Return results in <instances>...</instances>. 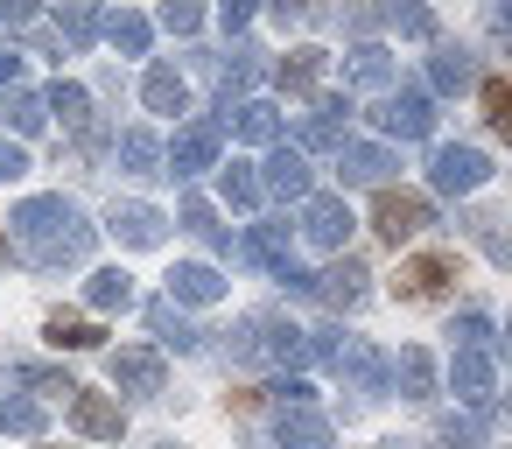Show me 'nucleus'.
<instances>
[{
  "mask_svg": "<svg viewBox=\"0 0 512 449\" xmlns=\"http://www.w3.org/2000/svg\"><path fill=\"white\" fill-rule=\"evenodd\" d=\"M15 239H22V253H29V260H43V267L78 260V253H85V225H78V211H71V204H57V197L29 204V211L15 218Z\"/></svg>",
  "mask_w": 512,
  "mask_h": 449,
  "instance_id": "f257e3e1",
  "label": "nucleus"
},
{
  "mask_svg": "<svg viewBox=\"0 0 512 449\" xmlns=\"http://www.w3.org/2000/svg\"><path fill=\"white\" fill-rule=\"evenodd\" d=\"M449 281H456V253H421L414 267H400L393 295H407V302H435Z\"/></svg>",
  "mask_w": 512,
  "mask_h": 449,
  "instance_id": "f03ea898",
  "label": "nucleus"
},
{
  "mask_svg": "<svg viewBox=\"0 0 512 449\" xmlns=\"http://www.w3.org/2000/svg\"><path fill=\"white\" fill-rule=\"evenodd\" d=\"M372 225H379V232L400 246V239H414V232L428 225V204H421V197H400V190H386V197H379V211H372Z\"/></svg>",
  "mask_w": 512,
  "mask_h": 449,
  "instance_id": "7ed1b4c3",
  "label": "nucleus"
},
{
  "mask_svg": "<svg viewBox=\"0 0 512 449\" xmlns=\"http://www.w3.org/2000/svg\"><path fill=\"white\" fill-rule=\"evenodd\" d=\"M484 183V155L477 148H442L435 155V190H470Z\"/></svg>",
  "mask_w": 512,
  "mask_h": 449,
  "instance_id": "20e7f679",
  "label": "nucleus"
},
{
  "mask_svg": "<svg viewBox=\"0 0 512 449\" xmlns=\"http://www.w3.org/2000/svg\"><path fill=\"white\" fill-rule=\"evenodd\" d=\"M71 421H78L85 435H120V407H113V400H92V393L71 400Z\"/></svg>",
  "mask_w": 512,
  "mask_h": 449,
  "instance_id": "39448f33",
  "label": "nucleus"
},
{
  "mask_svg": "<svg viewBox=\"0 0 512 449\" xmlns=\"http://www.w3.org/2000/svg\"><path fill=\"white\" fill-rule=\"evenodd\" d=\"M344 232H351V211H344V204H330V197H323V204H309V239L337 246Z\"/></svg>",
  "mask_w": 512,
  "mask_h": 449,
  "instance_id": "423d86ee",
  "label": "nucleus"
},
{
  "mask_svg": "<svg viewBox=\"0 0 512 449\" xmlns=\"http://www.w3.org/2000/svg\"><path fill=\"white\" fill-rule=\"evenodd\" d=\"M428 120H435V113H428V99H393V106H386V127H393V134H407V141H414V134H428Z\"/></svg>",
  "mask_w": 512,
  "mask_h": 449,
  "instance_id": "0eeeda50",
  "label": "nucleus"
},
{
  "mask_svg": "<svg viewBox=\"0 0 512 449\" xmlns=\"http://www.w3.org/2000/svg\"><path fill=\"white\" fill-rule=\"evenodd\" d=\"M113 379H127V386L155 393V386H162V365H155V351H127V358L113 365Z\"/></svg>",
  "mask_w": 512,
  "mask_h": 449,
  "instance_id": "6e6552de",
  "label": "nucleus"
},
{
  "mask_svg": "<svg viewBox=\"0 0 512 449\" xmlns=\"http://www.w3.org/2000/svg\"><path fill=\"white\" fill-rule=\"evenodd\" d=\"M169 288H176L183 302H211V295H218V281H211V267H176V274H169Z\"/></svg>",
  "mask_w": 512,
  "mask_h": 449,
  "instance_id": "1a4fd4ad",
  "label": "nucleus"
},
{
  "mask_svg": "<svg viewBox=\"0 0 512 449\" xmlns=\"http://www.w3.org/2000/svg\"><path fill=\"white\" fill-rule=\"evenodd\" d=\"M99 337H106V330L85 323V316H50V344H71V351H78V344H99Z\"/></svg>",
  "mask_w": 512,
  "mask_h": 449,
  "instance_id": "9d476101",
  "label": "nucleus"
},
{
  "mask_svg": "<svg viewBox=\"0 0 512 449\" xmlns=\"http://www.w3.org/2000/svg\"><path fill=\"white\" fill-rule=\"evenodd\" d=\"M379 176H386V155L379 148H351L344 155V183H379Z\"/></svg>",
  "mask_w": 512,
  "mask_h": 449,
  "instance_id": "9b49d317",
  "label": "nucleus"
},
{
  "mask_svg": "<svg viewBox=\"0 0 512 449\" xmlns=\"http://www.w3.org/2000/svg\"><path fill=\"white\" fill-rule=\"evenodd\" d=\"M456 386H463V400H491L484 386H491V365H484V351H470L463 365H456Z\"/></svg>",
  "mask_w": 512,
  "mask_h": 449,
  "instance_id": "f8f14e48",
  "label": "nucleus"
},
{
  "mask_svg": "<svg viewBox=\"0 0 512 449\" xmlns=\"http://www.w3.org/2000/svg\"><path fill=\"white\" fill-rule=\"evenodd\" d=\"M204 155H211V134H204V127H190V134L176 141V176H190V169H197Z\"/></svg>",
  "mask_w": 512,
  "mask_h": 449,
  "instance_id": "ddd939ff",
  "label": "nucleus"
},
{
  "mask_svg": "<svg viewBox=\"0 0 512 449\" xmlns=\"http://www.w3.org/2000/svg\"><path fill=\"white\" fill-rule=\"evenodd\" d=\"M274 190H288V197H302V190H309V176H302V155H274Z\"/></svg>",
  "mask_w": 512,
  "mask_h": 449,
  "instance_id": "4468645a",
  "label": "nucleus"
},
{
  "mask_svg": "<svg viewBox=\"0 0 512 449\" xmlns=\"http://www.w3.org/2000/svg\"><path fill=\"white\" fill-rule=\"evenodd\" d=\"M92 302H99V309H113V302L127 309V302H134V288H127V274H99V288H92Z\"/></svg>",
  "mask_w": 512,
  "mask_h": 449,
  "instance_id": "2eb2a0df",
  "label": "nucleus"
},
{
  "mask_svg": "<svg viewBox=\"0 0 512 449\" xmlns=\"http://www.w3.org/2000/svg\"><path fill=\"white\" fill-rule=\"evenodd\" d=\"M148 99H155V106H183V85H176L169 71H155V78H148Z\"/></svg>",
  "mask_w": 512,
  "mask_h": 449,
  "instance_id": "dca6fc26",
  "label": "nucleus"
},
{
  "mask_svg": "<svg viewBox=\"0 0 512 449\" xmlns=\"http://www.w3.org/2000/svg\"><path fill=\"white\" fill-rule=\"evenodd\" d=\"M113 43H120V50H141V43H148V29H141L134 15H120V22H113Z\"/></svg>",
  "mask_w": 512,
  "mask_h": 449,
  "instance_id": "f3484780",
  "label": "nucleus"
},
{
  "mask_svg": "<svg viewBox=\"0 0 512 449\" xmlns=\"http://www.w3.org/2000/svg\"><path fill=\"white\" fill-rule=\"evenodd\" d=\"M0 428H36V407H22V400H0Z\"/></svg>",
  "mask_w": 512,
  "mask_h": 449,
  "instance_id": "a211bd4d",
  "label": "nucleus"
},
{
  "mask_svg": "<svg viewBox=\"0 0 512 449\" xmlns=\"http://www.w3.org/2000/svg\"><path fill=\"white\" fill-rule=\"evenodd\" d=\"M225 197H232V204H253L260 190H253V176H239V169H225Z\"/></svg>",
  "mask_w": 512,
  "mask_h": 449,
  "instance_id": "6ab92c4d",
  "label": "nucleus"
},
{
  "mask_svg": "<svg viewBox=\"0 0 512 449\" xmlns=\"http://www.w3.org/2000/svg\"><path fill=\"white\" fill-rule=\"evenodd\" d=\"M505 106H512V92L491 78V85H484V113H491V120H505Z\"/></svg>",
  "mask_w": 512,
  "mask_h": 449,
  "instance_id": "aec40b11",
  "label": "nucleus"
},
{
  "mask_svg": "<svg viewBox=\"0 0 512 449\" xmlns=\"http://www.w3.org/2000/svg\"><path fill=\"white\" fill-rule=\"evenodd\" d=\"M169 29H197V0H169Z\"/></svg>",
  "mask_w": 512,
  "mask_h": 449,
  "instance_id": "412c9836",
  "label": "nucleus"
},
{
  "mask_svg": "<svg viewBox=\"0 0 512 449\" xmlns=\"http://www.w3.org/2000/svg\"><path fill=\"white\" fill-rule=\"evenodd\" d=\"M253 15V0H225V22H246Z\"/></svg>",
  "mask_w": 512,
  "mask_h": 449,
  "instance_id": "4be33fe9",
  "label": "nucleus"
},
{
  "mask_svg": "<svg viewBox=\"0 0 512 449\" xmlns=\"http://www.w3.org/2000/svg\"><path fill=\"white\" fill-rule=\"evenodd\" d=\"M0 176H22V155L15 148H0Z\"/></svg>",
  "mask_w": 512,
  "mask_h": 449,
  "instance_id": "5701e85b",
  "label": "nucleus"
}]
</instances>
